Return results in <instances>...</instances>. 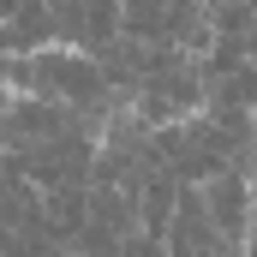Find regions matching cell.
<instances>
[{
  "mask_svg": "<svg viewBox=\"0 0 257 257\" xmlns=\"http://www.w3.org/2000/svg\"><path fill=\"white\" fill-rule=\"evenodd\" d=\"M0 78L24 96H42V102H60V108H78L90 120H108L120 108V96L108 90L102 66L90 48H72V42H42L30 54H0Z\"/></svg>",
  "mask_w": 257,
  "mask_h": 257,
  "instance_id": "6da1fadb",
  "label": "cell"
},
{
  "mask_svg": "<svg viewBox=\"0 0 257 257\" xmlns=\"http://www.w3.org/2000/svg\"><path fill=\"white\" fill-rule=\"evenodd\" d=\"M162 251H174V257H203V251L233 257L227 233H221V227L209 221V209H203V192H197V180H180V192H174L168 227H162Z\"/></svg>",
  "mask_w": 257,
  "mask_h": 257,
  "instance_id": "277c9868",
  "label": "cell"
},
{
  "mask_svg": "<svg viewBox=\"0 0 257 257\" xmlns=\"http://www.w3.org/2000/svg\"><path fill=\"white\" fill-rule=\"evenodd\" d=\"M42 42H54L48 6H42V0H12V6L0 12V54H30V48H42Z\"/></svg>",
  "mask_w": 257,
  "mask_h": 257,
  "instance_id": "5b68a950",
  "label": "cell"
},
{
  "mask_svg": "<svg viewBox=\"0 0 257 257\" xmlns=\"http://www.w3.org/2000/svg\"><path fill=\"white\" fill-rule=\"evenodd\" d=\"M197 192H203L209 221L227 233V245H233V257H239L245 239H251V162H227V168H215L209 180H197Z\"/></svg>",
  "mask_w": 257,
  "mask_h": 257,
  "instance_id": "3957f363",
  "label": "cell"
},
{
  "mask_svg": "<svg viewBox=\"0 0 257 257\" xmlns=\"http://www.w3.org/2000/svg\"><path fill=\"white\" fill-rule=\"evenodd\" d=\"M150 150L156 162H168L180 180H209L227 162H251V132H227L221 120H209L203 108L150 126Z\"/></svg>",
  "mask_w": 257,
  "mask_h": 257,
  "instance_id": "7a4b0ae2",
  "label": "cell"
}]
</instances>
